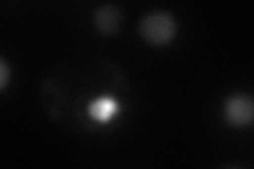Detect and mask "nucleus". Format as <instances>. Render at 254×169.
I'll use <instances>...</instances> for the list:
<instances>
[{"instance_id": "f03ea898", "label": "nucleus", "mask_w": 254, "mask_h": 169, "mask_svg": "<svg viewBox=\"0 0 254 169\" xmlns=\"http://www.w3.org/2000/svg\"><path fill=\"white\" fill-rule=\"evenodd\" d=\"M225 116L235 127H246L254 123V98L250 95H233L225 104Z\"/></svg>"}, {"instance_id": "7ed1b4c3", "label": "nucleus", "mask_w": 254, "mask_h": 169, "mask_svg": "<svg viewBox=\"0 0 254 169\" xmlns=\"http://www.w3.org/2000/svg\"><path fill=\"white\" fill-rule=\"evenodd\" d=\"M121 23V13H119L115 6H102L95 13V26L102 34H113Z\"/></svg>"}, {"instance_id": "39448f33", "label": "nucleus", "mask_w": 254, "mask_h": 169, "mask_svg": "<svg viewBox=\"0 0 254 169\" xmlns=\"http://www.w3.org/2000/svg\"><path fill=\"white\" fill-rule=\"evenodd\" d=\"M0 72H2V80H0V87H6V83H9V66H6V61L2 59L0 61Z\"/></svg>"}, {"instance_id": "f257e3e1", "label": "nucleus", "mask_w": 254, "mask_h": 169, "mask_svg": "<svg viewBox=\"0 0 254 169\" xmlns=\"http://www.w3.org/2000/svg\"><path fill=\"white\" fill-rule=\"evenodd\" d=\"M140 34L150 45H165L176 34V23L168 13H150L140 23Z\"/></svg>"}, {"instance_id": "20e7f679", "label": "nucleus", "mask_w": 254, "mask_h": 169, "mask_svg": "<svg viewBox=\"0 0 254 169\" xmlns=\"http://www.w3.org/2000/svg\"><path fill=\"white\" fill-rule=\"evenodd\" d=\"M117 110H119V106H117L115 100L100 98V100H95L91 106H89V114L95 120H108V118H113V114H115Z\"/></svg>"}]
</instances>
